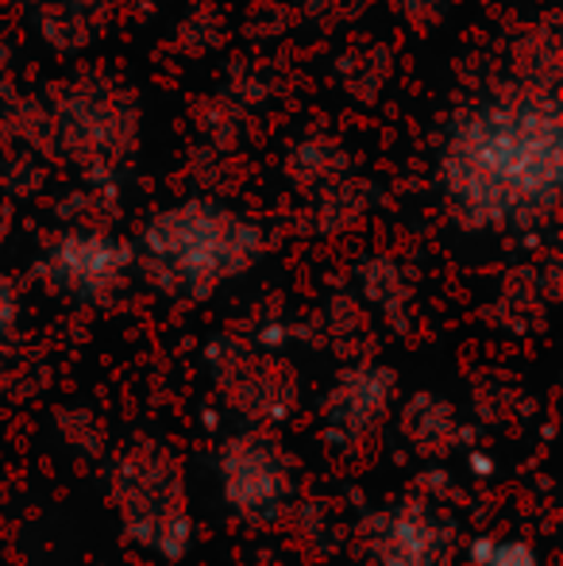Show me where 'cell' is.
I'll return each mask as SVG.
<instances>
[{"mask_svg":"<svg viewBox=\"0 0 563 566\" xmlns=\"http://www.w3.org/2000/svg\"><path fill=\"white\" fill-rule=\"evenodd\" d=\"M432 539V528L421 516H398V521H390V532L383 539V559L390 566H421Z\"/></svg>","mask_w":563,"mask_h":566,"instance_id":"obj_5","label":"cell"},{"mask_svg":"<svg viewBox=\"0 0 563 566\" xmlns=\"http://www.w3.org/2000/svg\"><path fill=\"white\" fill-rule=\"evenodd\" d=\"M132 266V251L113 235H97V231H77L66 235L46 259V274L59 290L74 293V297H105L124 270Z\"/></svg>","mask_w":563,"mask_h":566,"instance_id":"obj_3","label":"cell"},{"mask_svg":"<svg viewBox=\"0 0 563 566\" xmlns=\"http://www.w3.org/2000/svg\"><path fill=\"white\" fill-rule=\"evenodd\" d=\"M228 497L240 509H271L285 490V474L263 440H236L225 454Z\"/></svg>","mask_w":563,"mask_h":566,"instance_id":"obj_4","label":"cell"},{"mask_svg":"<svg viewBox=\"0 0 563 566\" xmlns=\"http://www.w3.org/2000/svg\"><path fill=\"white\" fill-rule=\"evenodd\" d=\"M12 316H15V301H12V290L0 282V336L12 328Z\"/></svg>","mask_w":563,"mask_h":566,"instance_id":"obj_8","label":"cell"},{"mask_svg":"<svg viewBox=\"0 0 563 566\" xmlns=\"http://www.w3.org/2000/svg\"><path fill=\"white\" fill-rule=\"evenodd\" d=\"M143 247L158 285L205 297L259 259V231L232 209L189 201L158 212L143 235Z\"/></svg>","mask_w":563,"mask_h":566,"instance_id":"obj_2","label":"cell"},{"mask_svg":"<svg viewBox=\"0 0 563 566\" xmlns=\"http://www.w3.org/2000/svg\"><path fill=\"white\" fill-rule=\"evenodd\" d=\"M383 397H386V374H355V378L344 381V389H340V401H344V409L336 412L340 424H363V420L371 417L375 409H383Z\"/></svg>","mask_w":563,"mask_h":566,"instance_id":"obj_6","label":"cell"},{"mask_svg":"<svg viewBox=\"0 0 563 566\" xmlns=\"http://www.w3.org/2000/svg\"><path fill=\"white\" fill-rule=\"evenodd\" d=\"M471 559L479 566H536V555L521 539H479Z\"/></svg>","mask_w":563,"mask_h":566,"instance_id":"obj_7","label":"cell"},{"mask_svg":"<svg viewBox=\"0 0 563 566\" xmlns=\"http://www.w3.org/2000/svg\"><path fill=\"white\" fill-rule=\"evenodd\" d=\"M444 186L471 224H529L560 189V113L552 101L513 97L456 124Z\"/></svg>","mask_w":563,"mask_h":566,"instance_id":"obj_1","label":"cell"}]
</instances>
